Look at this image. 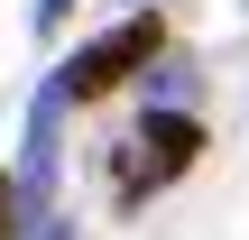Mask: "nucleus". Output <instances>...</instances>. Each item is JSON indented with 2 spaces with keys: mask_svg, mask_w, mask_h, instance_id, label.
Returning a JSON list of instances; mask_svg holds the SVG:
<instances>
[{
  "mask_svg": "<svg viewBox=\"0 0 249 240\" xmlns=\"http://www.w3.org/2000/svg\"><path fill=\"white\" fill-rule=\"evenodd\" d=\"M65 9H74V0H37V37H55V28H65Z\"/></svg>",
  "mask_w": 249,
  "mask_h": 240,
  "instance_id": "obj_5",
  "label": "nucleus"
},
{
  "mask_svg": "<svg viewBox=\"0 0 249 240\" xmlns=\"http://www.w3.org/2000/svg\"><path fill=\"white\" fill-rule=\"evenodd\" d=\"M203 157V120L194 111H148L129 139H120V157H111V194H120V213H139L157 185H176L185 166Z\"/></svg>",
  "mask_w": 249,
  "mask_h": 240,
  "instance_id": "obj_1",
  "label": "nucleus"
},
{
  "mask_svg": "<svg viewBox=\"0 0 249 240\" xmlns=\"http://www.w3.org/2000/svg\"><path fill=\"white\" fill-rule=\"evenodd\" d=\"M0 240H18V176H0Z\"/></svg>",
  "mask_w": 249,
  "mask_h": 240,
  "instance_id": "obj_4",
  "label": "nucleus"
},
{
  "mask_svg": "<svg viewBox=\"0 0 249 240\" xmlns=\"http://www.w3.org/2000/svg\"><path fill=\"white\" fill-rule=\"evenodd\" d=\"M55 148H65V92L46 83L37 111H28V166H18V203H46L55 194Z\"/></svg>",
  "mask_w": 249,
  "mask_h": 240,
  "instance_id": "obj_3",
  "label": "nucleus"
},
{
  "mask_svg": "<svg viewBox=\"0 0 249 240\" xmlns=\"http://www.w3.org/2000/svg\"><path fill=\"white\" fill-rule=\"evenodd\" d=\"M166 46V28H157V9H139V18H120L111 37H92V46H74L65 65H55V92L65 102H102L111 83H129V74H148V55Z\"/></svg>",
  "mask_w": 249,
  "mask_h": 240,
  "instance_id": "obj_2",
  "label": "nucleus"
}]
</instances>
